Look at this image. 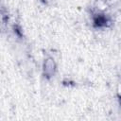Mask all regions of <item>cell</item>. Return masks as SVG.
Returning <instances> with one entry per match:
<instances>
[{"label": "cell", "instance_id": "obj_1", "mask_svg": "<svg viewBox=\"0 0 121 121\" xmlns=\"http://www.w3.org/2000/svg\"><path fill=\"white\" fill-rule=\"evenodd\" d=\"M95 23L96 25H98V26H103V25H105V23H106V19H105L104 17H102V16H97V17L95 19Z\"/></svg>", "mask_w": 121, "mask_h": 121}]
</instances>
